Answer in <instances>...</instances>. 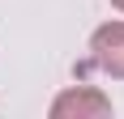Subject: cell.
Masks as SVG:
<instances>
[{"label":"cell","mask_w":124,"mask_h":119,"mask_svg":"<svg viewBox=\"0 0 124 119\" xmlns=\"http://www.w3.org/2000/svg\"><path fill=\"white\" fill-rule=\"evenodd\" d=\"M111 4H116V9H120V13H124V0H111Z\"/></svg>","instance_id":"cell-3"},{"label":"cell","mask_w":124,"mask_h":119,"mask_svg":"<svg viewBox=\"0 0 124 119\" xmlns=\"http://www.w3.org/2000/svg\"><path fill=\"white\" fill-rule=\"evenodd\" d=\"M111 98L99 85H69L64 94L51 98V119H107Z\"/></svg>","instance_id":"cell-1"},{"label":"cell","mask_w":124,"mask_h":119,"mask_svg":"<svg viewBox=\"0 0 124 119\" xmlns=\"http://www.w3.org/2000/svg\"><path fill=\"white\" fill-rule=\"evenodd\" d=\"M90 60L103 77L124 81V21H103L90 34Z\"/></svg>","instance_id":"cell-2"}]
</instances>
